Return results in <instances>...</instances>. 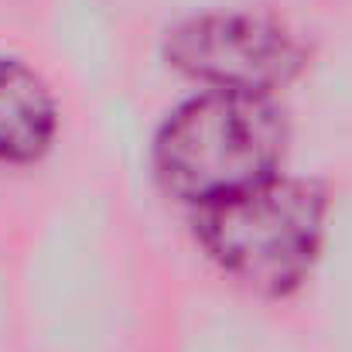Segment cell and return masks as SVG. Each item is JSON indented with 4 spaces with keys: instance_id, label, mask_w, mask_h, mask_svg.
Listing matches in <instances>:
<instances>
[{
    "instance_id": "2",
    "label": "cell",
    "mask_w": 352,
    "mask_h": 352,
    "mask_svg": "<svg viewBox=\"0 0 352 352\" xmlns=\"http://www.w3.org/2000/svg\"><path fill=\"white\" fill-rule=\"evenodd\" d=\"M329 192L305 175H274L246 192L195 209V239L236 284L263 298L298 291L325 246Z\"/></svg>"
},
{
    "instance_id": "3",
    "label": "cell",
    "mask_w": 352,
    "mask_h": 352,
    "mask_svg": "<svg viewBox=\"0 0 352 352\" xmlns=\"http://www.w3.org/2000/svg\"><path fill=\"white\" fill-rule=\"evenodd\" d=\"M164 58L206 89L277 96L305 72L308 45L277 17L206 10L168 28Z\"/></svg>"
},
{
    "instance_id": "1",
    "label": "cell",
    "mask_w": 352,
    "mask_h": 352,
    "mask_svg": "<svg viewBox=\"0 0 352 352\" xmlns=\"http://www.w3.org/2000/svg\"><path fill=\"white\" fill-rule=\"evenodd\" d=\"M287 137L277 96L202 89L157 126L151 164L171 199L202 209L280 175Z\"/></svg>"
},
{
    "instance_id": "4",
    "label": "cell",
    "mask_w": 352,
    "mask_h": 352,
    "mask_svg": "<svg viewBox=\"0 0 352 352\" xmlns=\"http://www.w3.org/2000/svg\"><path fill=\"white\" fill-rule=\"evenodd\" d=\"M58 130V103L48 82L21 58L0 55V161H38Z\"/></svg>"
}]
</instances>
